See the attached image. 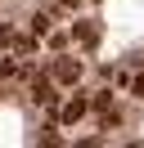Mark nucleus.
<instances>
[{
    "label": "nucleus",
    "instance_id": "nucleus-1",
    "mask_svg": "<svg viewBox=\"0 0 144 148\" xmlns=\"http://www.w3.org/2000/svg\"><path fill=\"white\" fill-rule=\"evenodd\" d=\"M54 76H32V99L41 103V108H50V112H59L63 103H59V90H54Z\"/></svg>",
    "mask_w": 144,
    "mask_h": 148
},
{
    "label": "nucleus",
    "instance_id": "nucleus-2",
    "mask_svg": "<svg viewBox=\"0 0 144 148\" xmlns=\"http://www.w3.org/2000/svg\"><path fill=\"white\" fill-rule=\"evenodd\" d=\"M81 72H86V63H81V58H54V81L59 85H77L81 81Z\"/></svg>",
    "mask_w": 144,
    "mask_h": 148
},
{
    "label": "nucleus",
    "instance_id": "nucleus-3",
    "mask_svg": "<svg viewBox=\"0 0 144 148\" xmlns=\"http://www.w3.org/2000/svg\"><path fill=\"white\" fill-rule=\"evenodd\" d=\"M90 108H95V99H86V94H77V99H68V103L59 108V121H63V126H77V121L86 117Z\"/></svg>",
    "mask_w": 144,
    "mask_h": 148
},
{
    "label": "nucleus",
    "instance_id": "nucleus-4",
    "mask_svg": "<svg viewBox=\"0 0 144 148\" xmlns=\"http://www.w3.org/2000/svg\"><path fill=\"white\" fill-rule=\"evenodd\" d=\"M95 112H99V121H104V130H113V126H122V112H117V103H113V94H95Z\"/></svg>",
    "mask_w": 144,
    "mask_h": 148
},
{
    "label": "nucleus",
    "instance_id": "nucleus-5",
    "mask_svg": "<svg viewBox=\"0 0 144 148\" xmlns=\"http://www.w3.org/2000/svg\"><path fill=\"white\" fill-rule=\"evenodd\" d=\"M72 40H77L81 49H95L99 45V27L95 23H77V27H72Z\"/></svg>",
    "mask_w": 144,
    "mask_h": 148
},
{
    "label": "nucleus",
    "instance_id": "nucleus-6",
    "mask_svg": "<svg viewBox=\"0 0 144 148\" xmlns=\"http://www.w3.org/2000/svg\"><path fill=\"white\" fill-rule=\"evenodd\" d=\"M32 36H50V14H36V18H32Z\"/></svg>",
    "mask_w": 144,
    "mask_h": 148
},
{
    "label": "nucleus",
    "instance_id": "nucleus-7",
    "mask_svg": "<svg viewBox=\"0 0 144 148\" xmlns=\"http://www.w3.org/2000/svg\"><path fill=\"white\" fill-rule=\"evenodd\" d=\"M9 76H27V72L14 63V58H0V81H9Z\"/></svg>",
    "mask_w": 144,
    "mask_h": 148
},
{
    "label": "nucleus",
    "instance_id": "nucleus-8",
    "mask_svg": "<svg viewBox=\"0 0 144 148\" xmlns=\"http://www.w3.org/2000/svg\"><path fill=\"white\" fill-rule=\"evenodd\" d=\"M90 5H99V0H90Z\"/></svg>",
    "mask_w": 144,
    "mask_h": 148
}]
</instances>
